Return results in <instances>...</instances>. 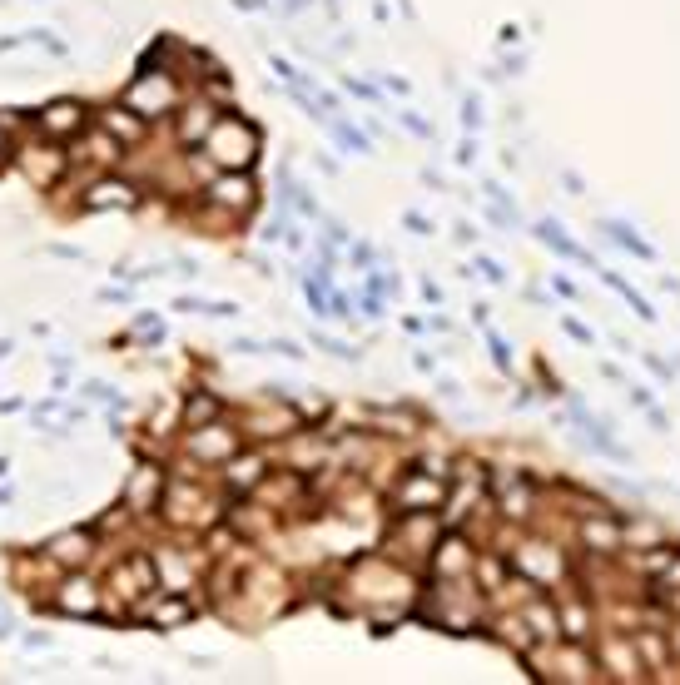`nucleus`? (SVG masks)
<instances>
[{
	"mask_svg": "<svg viewBox=\"0 0 680 685\" xmlns=\"http://www.w3.org/2000/svg\"><path fill=\"white\" fill-rule=\"evenodd\" d=\"M194 209L199 214H219L229 229L249 224L259 214V179H254V169H219L209 184L194 189Z\"/></svg>",
	"mask_w": 680,
	"mask_h": 685,
	"instance_id": "1",
	"label": "nucleus"
},
{
	"mask_svg": "<svg viewBox=\"0 0 680 685\" xmlns=\"http://www.w3.org/2000/svg\"><path fill=\"white\" fill-rule=\"evenodd\" d=\"M120 100L135 110L139 120L164 125V120H174V115H179V105H184L189 95H184V85H179V75H174V70H135V75H130V85L120 90Z\"/></svg>",
	"mask_w": 680,
	"mask_h": 685,
	"instance_id": "2",
	"label": "nucleus"
},
{
	"mask_svg": "<svg viewBox=\"0 0 680 685\" xmlns=\"http://www.w3.org/2000/svg\"><path fill=\"white\" fill-rule=\"evenodd\" d=\"M199 149L214 159V169H254V164H259V154H264V135H259V125H254V120H244V115L224 110V115H219V125L209 130V139H204Z\"/></svg>",
	"mask_w": 680,
	"mask_h": 685,
	"instance_id": "3",
	"label": "nucleus"
},
{
	"mask_svg": "<svg viewBox=\"0 0 680 685\" xmlns=\"http://www.w3.org/2000/svg\"><path fill=\"white\" fill-rule=\"evenodd\" d=\"M144 199H149V189L139 184L135 174L105 169V174H95V179L85 184L80 214H135V209H144Z\"/></svg>",
	"mask_w": 680,
	"mask_h": 685,
	"instance_id": "4",
	"label": "nucleus"
},
{
	"mask_svg": "<svg viewBox=\"0 0 680 685\" xmlns=\"http://www.w3.org/2000/svg\"><path fill=\"white\" fill-rule=\"evenodd\" d=\"M576 547L591 561H621L626 532H621V512L616 507H596V512H576Z\"/></svg>",
	"mask_w": 680,
	"mask_h": 685,
	"instance_id": "5",
	"label": "nucleus"
},
{
	"mask_svg": "<svg viewBox=\"0 0 680 685\" xmlns=\"http://www.w3.org/2000/svg\"><path fill=\"white\" fill-rule=\"evenodd\" d=\"M492 472H497L492 477V512L502 522H512V527H527L537 517V487H532V477L517 472V467H492Z\"/></svg>",
	"mask_w": 680,
	"mask_h": 685,
	"instance_id": "6",
	"label": "nucleus"
},
{
	"mask_svg": "<svg viewBox=\"0 0 680 685\" xmlns=\"http://www.w3.org/2000/svg\"><path fill=\"white\" fill-rule=\"evenodd\" d=\"M264 477H269V452L259 447V442H244L234 457H224L219 462V492L234 502V497H254L259 487H264Z\"/></svg>",
	"mask_w": 680,
	"mask_h": 685,
	"instance_id": "7",
	"label": "nucleus"
},
{
	"mask_svg": "<svg viewBox=\"0 0 680 685\" xmlns=\"http://www.w3.org/2000/svg\"><path fill=\"white\" fill-rule=\"evenodd\" d=\"M100 601H105V591H100V581H95L85 566L55 576L50 611H60V616H70V621H95V616H100Z\"/></svg>",
	"mask_w": 680,
	"mask_h": 685,
	"instance_id": "8",
	"label": "nucleus"
},
{
	"mask_svg": "<svg viewBox=\"0 0 680 685\" xmlns=\"http://www.w3.org/2000/svg\"><path fill=\"white\" fill-rule=\"evenodd\" d=\"M90 125H95V110L85 100H75V95H60L45 110H35V135L55 139V144H75Z\"/></svg>",
	"mask_w": 680,
	"mask_h": 685,
	"instance_id": "9",
	"label": "nucleus"
},
{
	"mask_svg": "<svg viewBox=\"0 0 680 685\" xmlns=\"http://www.w3.org/2000/svg\"><path fill=\"white\" fill-rule=\"evenodd\" d=\"M447 477H432V472H422L417 462L403 467V477H398V487L388 492V502L398 507V517L403 512H442V502H447Z\"/></svg>",
	"mask_w": 680,
	"mask_h": 685,
	"instance_id": "10",
	"label": "nucleus"
},
{
	"mask_svg": "<svg viewBox=\"0 0 680 685\" xmlns=\"http://www.w3.org/2000/svg\"><path fill=\"white\" fill-rule=\"evenodd\" d=\"M70 144H55V139H30V144H20V154H15V164L30 174V184L35 189H55L70 169H75V159L65 154Z\"/></svg>",
	"mask_w": 680,
	"mask_h": 685,
	"instance_id": "11",
	"label": "nucleus"
},
{
	"mask_svg": "<svg viewBox=\"0 0 680 685\" xmlns=\"http://www.w3.org/2000/svg\"><path fill=\"white\" fill-rule=\"evenodd\" d=\"M239 447H244V432H234L224 417L184 432V457H189V462H199V467H219V462H224V457H234Z\"/></svg>",
	"mask_w": 680,
	"mask_h": 685,
	"instance_id": "12",
	"label": "nucleus"
},
{
	"mask_svg": "<svg viewBox=\"0 0 680 685\" xmlns=\"http://www.w3.org/2000/svg\"><path fill=\"white\" fill-rule=\"evenodd\" d=\"M507 561H512V571H522V576L537 581L542 591L561 586V576H566V556L551 547V542H522L517 551H507Z\"/></svg>",
	"mask_w": 680,
	"mask_h": 685,
	"instance_id": "13",
	"label": "nucleus"
},
{
	"mask_svg": "<svg viewBox=\"0 0 680 685\" xmlns=\"http://www.w3.org/2000/svg\"><path fill=\"white\" fill-rule=\"evenodd\" d=\"M591 651H596V666H601L606 681H646V666H641V656H636L631 631H611V636H601V646H591Z\"/></svg>",
	"mask_w": 680,
	"mask_h": 685,
	"instance_id": "14",
	"label": "nucleus"
},
{
	"mask_svg": "<svg viewBox=\"0 0 680 685\" xmlns=\"http://www.w3.org/2000/svg\"><path fill=\"white\" fill-rule=\"evenodd\" d=\"M164 492H169V467H159V462H139L135 477L125 482V512H135V517H154V512H164Z\"/></svg>",
	"mask_w": 680,
	"mask_h": 685,
	"instance_id": "15",
	"label": "nucleus"
},
{
	"mask_svg": "<svg viewBox=\"0 0 680 685\" xmlns=\"http://www.w3.org/2000/svg\"><path fill=\"white\" fill-rule=\"evenodd\" d=\"M194 611H199V606L189 601V591H149L130 616L144 621V626H154V631H174V626L194 621Z\"/></svg>",
	"mask_w": 680,
	"mask_h": 685,
	"instance_id": "16",
	"label": "nucleus"
},
{
	"mask_svg": "<svg viewBox=\"0 0 680 685\" xmlns=\"http://www.w3.org/2000/svg\"><path fill=\"white\" fill-rule=\"evenodd\" d=\"M219 115H224V105H214L209 95H189V100L179 105V115L169 120V125H174V139H179L184 149H199V144L209 139V130L219 125Z\"/></svg>",
	"mask_w": 680,
	"mask_h": 685,
	"instance_id": "17",
	"label": "nucleus"
},
{
	"mask_svg": "<svg viewBox=\"0 0 680 685\" xmlns=\"http://www.w3.org/2000/svg\"><path fill=\"white\" fill-rule=\"evenodd\" d=\"M432 576H442V581H467L472 576V566H477V551H472V542L462 537V532H442V542L432 547Z\"/></svg>",
	"mask_w": 680,
	"mask_h": 685,
	"instance_id": "18",
	"label": "nucleus"
},
{
	"mask_svg": "<svg viewBox=\"0 0 680 685\" xmlns=\"http://www.w3.org/2000/svg\"><path fill=\"white\" fill-rule=\"evenodd\" d=\"M95 547H100V532H95V527H65V532H55V537L45 542V556H50L60 571H80Z\"/></svg>",
	"mask_w": 680,
	"mask_h": 685,
	"instance_id": "19",
	"label": "nucleus"
},
{
	"mask_svg": "<svg viewBox=\"0 0 680 685\" xmlns=\"http://www.w3.org/2000/svg\"><path fill=\"white\" fill-rule=\"evenodd\" d=\"M95 125L105 130V135H115L125 149H139L144 144V135H149V120H139L135 110L125 105V100H110V105H100L95 110Z\"/></svg>",
	"mask_w": 680,
	"mask_h": 685,
	"instance_id": "20",
	"label": "nucleus"
},
{
	"mask_svg": "<svg viewBox=\"0 0 680 685\" xmlns=\"http://www.w3.org/2000/svg\"><path fill=\"white\" fill-rule=\"evenodd\" d=\"M551 596H556V616H561V641H586L591 646V636H596V606L586 596H561V591H551Z\"/></svg>",
	"mask_w": 680,
	"mask_h": 685,
	"instance_id": "21",
	"label": "nucleus"
},
{
	"mask_svg": "<svg viewBox=\"0 0 680 685\" xmlns=\"http://www.w3.org/2000/svg\"><path fill=\"white\" fill-rule=\"evenodd\" d=\"M631 641H636V656H641L646 671H671L676 656H671V636H666V626H636Z\"/></svg>",
	"mask_w": 680,
	"mask_h": 685,
	"instance_id": "22",
	"label": "nucleus"
},
{
	"mask_svg": "<svg viewBox=\"0 0 680 685\" xmlns=\"http://www.w3.org/2000/svg\"><path fill=\"white\" fill-rule=\"evenodd\" d=\"M219 417H224V398L209 393V388H194V393L179 398V432L204 427V422H219Z\"/></svg>",
	"mask_w": 680,
	"mask_h": 685,
	"instance_id": "23",
	"label": "nucleus"
},
{
	"mask_svg": "<svg viewBox=\"0 0 680 685\" xmlns=\"http://www.w3.org/2000/svg\"><path fill=\"white\" fill-rule=\"evenodd\" d=\"M596 229H601V234H606L611 244H621L626 254H636V259L656 264V249H651V244H646V239H641V234H636L631 224H621V219H596Z\"/></svg>",
	"mask_w": 680,
	"mask_h": 685,
	"instance_id": "24",
	"label": "nucleus"
},
{
	"mask_svg": "<svg viewBox=\"0 0 680 685\" xmlns=\"http://www.w3.org/2000/svg\"><path fill=\"white\" fill-rule=\"evenodd\" d=\"M621 532H626V551H651V547H661V542H666V527H661V522H651V517H636V512H631V517H621Z\"/></svg>",
	"mask_w": 680,
	"mask_h": 685,
	"instance_id": "25",
	"label": "nucleus"
},
{
	"mask_svg": "<svg viewBox=\"0 0 680 685\" xmlns=\"http://www.w3.org/2000/svg\"><path fill=\"white\" fill-rule=\"evenodd\" d=\"M537 239H542L546 249H556V254H566V259H576V264H591V254H586L581 244H571V239H566V229H556L551 219H537Z\"/></svg>",
	"mask_w": 680,
	"mask_h": 685,
	"instance_id": "26",
	"label": "nucleus"
},
{
	"mask_svg": "<svg viewBox=\"0 0 680 685\" xmlns=\"http://www.w3.org/2000/svg\"><path fill=\"white\" fill-rule=\"evenodd\" d=\"M308 343H313L318 353H328V358H338V363H358V358H363V353H358L353 343H343V338H328V333H313Z\"/></svg>",
	"mask_w": 680,
	"mask_h": 685,
	"instance_id": "27",
	"label": "nucleus"
},
{
	"mask_svg": "<svg viewBox=\"0 0 680 685\" xmlns=\"http://www.w3.org/2000/svg\"><path fill=\"white\" fill-rule=\"evenodd\" d=\"M601 278H606V283H611V288H616V293H621V298H626L631 308H636V318H641V323H656V308H651V303H646V298H641L636 288H626V283H621L616 274H601Z\"/></svg>",
	"mask_w": 680,
	"mask_h": 685,
	"instance_id": "28",
	"label": "nucleus"
},
{
	"mask_svg": "<svg viewBox=\"0 0 680 685\" xmlns=\"http://www.w3.org/2000/svg\"><path fill=\"white\" fill-rule=\"evenodd\" d=\"M269 353H278V358H288V363H303V358H308L298 338H269Z\"/></svg>",
	"mask_w": 680,
	"mask_h": 685,
	"instance_id": "29",
	"label": "nucleus"
},
{
	"mask_svg": "<svg viewBox=\"0 0 680 685\" xmlns=\"http://www.w3.org/2000/svg\"><path fill=\"white\" fill-rule=\"evenodd\" d=\"M80 393H85V403H115V388L110 383H100V378H90V383H80Z\"/></svg>",
	"mask_w": 680,
	"mask_h": 685,
	"instance_id": "30",
	"label": "nucleus"
},
{
	"mask_svg": "<svg viewBox=\"0 0 680 685\" xmlns=\"http://www.w3.org/2000/svg\"><path fill=\"white\" fill-rule=\"evenodd\" d=\"M333 135H338V144H343V149H353V154H368V139L358 135L353 125H343V120H338V125H333Z\"/></svg>",
	"mask_w": 680,
	"mask_h": 685,
	"instance_id": "31",
	"label": "nucleus"
},
{
	"mask_svg": "<svg viewBox=\"0 0 680 685\" xmlns=\"http://www.w3.org/2000/svg\"><path fill=\"white\" fill-rule=\"evenodd\" d=\"M656 586H661V591H680V547L671 551V561H666V571L656 576Z\"/></svg>",
	"mask_w": 680,
	"mask_h": 685,
	"instance_id": "32",
	"label": "nucleus"
},
{
	"mask_svg": "<svg viewBox=\"0 0 680 685\" xmlns=\"http://www.w3.org/2000/svg\"><path fill=\"white\" fill-rule=\"evenodd\" d=\"M477 110H482V105H477V95H462V130H467V135L482 125V115H477Z\"/></svg>",
	"mask_w": 680,
	"mask_h": 685,
	"instance_id": "33",
	"label": "nucleus"
},
{
	"mask_svg": "<svg viewBox=\"0 0 680 685\" xmlns=\"http://www.w3.org/2000/svg\"><path fill=\"white\" fill-rule=\"evenodd\" d=\"M561 328H566V333H571L576 343H586V348H596V333H591L586 323H576V318H561Z\"/></svg>",
	"mask_w": 680,
	"mask_h": 685,
	"instance_id": "34",
	"label": "nucleus"
},
{
	"mask_svg": "<svg viewBox=\"0 0 680 685\" xmlns=\"http://www.w3.org/2000/svg\"><path fill=\"white\" fill-rule=\"evenodd\" d=\"M50 254H55V259H70V264H85V259H90L85 249H70V244H50Z\"/></svg>",
	"mask_w": 680,
	"mask_h": 685,
	"instance_id": "35",
	"label": "nucleus"
},
{
	"mask_svg": "<svg viewBox=\"0 0 680 685\" xmlns=\"http://www.w3.org/2000/svg\"><path fill=\"white\" fill-rule=\"evenodd\" d=\"M403 125H408V130H412L417 139H432V125H427V120H417L412 110H403Z\"/></svg>",
	"mask_w": 680,
	"mask_h": 685,
	"instance_id": "36",
	"label": "nucleus"
},
{
	"mask_svg": "<svg viewBox=\"0 0 680 685\" xmlns=\"http://www.w3.org/2000/svg\"><path fill=\"white\" fill-rule=\"evenodd\" d=\"M477 269L487 274V283H507V274H502V264H497V259H477Z\"/></svg>",
	"mask_w": 680,
	"mask_h": 685,
	"instance_id": "37",
	"label": "nucleus"
},
{
	"mask_svg": "<svg viewBox=\"0 0 680 685\" xmlns=\"http://www.w3.org/2000/svg\"><path fill=\"white\" fill-rule=\"evenodd\" d=\"M343 90H348V95H363V100H378V90H373V85H363V80H353V75L343 80Z\"/></svg>",
	"mask_w": 680,
	"mask_h": 685,
	"instance_id": "38",
	"label": "nucleus"
},
{
	"mask_svg": "<svg viewBox=\"0 0 680 685\" xmlns=\"http://www.w3.org/2000/svg\"><path fill=\"white\" fill-rule=\"evenodd\" d=\"M457 159H462V164H472V159H477V139H472V135L457 144Z\"/></svg>",
	"mask_w": 680,
	"mask_h": 685,
	"instance_id": "39",
	"label": "nucleus"
},
{
	"mask_svg": "<svg viewBox=\"0 0 680 685\" xmlns=\"http://www.w3.org/2000/svg\"><path fill=\"white\" fill-rule=\"evenodd\" d=\"M403 224H408V229H417V234H432V224H427V219H422V214H403Z\"/></svg>",
	"mask_w": 680,
	"mask_h": 685,
	"instance_id": "40",
	"label": "nucleus"
},
{
	"mask_svg": "<svg viewBox=\"0 0 680 685\" xmlns=\"http://www.w3.org/2000/svg\"><path fill=\"white\" fill-rule=\"evenodd\" d=\"M25 646H30V651H45V646H50V631H30Z\"/></svg>",
	"mask_w": 680,
	"mask_h": 685,
	"instance_id": "41",
	"label": "nucleus"
},
{
	"mask_svg": "<svg viewBox=\"0 0 680 685\" xmlns=\"http://www.w3.org/2000/svg\"><path fill=\"white\" fill-rule=\"evenodd\" d=\"M666 636H671V656L680 661V621H671V626H666Z\"/></svg>",
	"mask_w": 680,
	"mask_h": 685,
	"instance_id": "42",
	"label": "nucleus"
},
{
	"mask_svg": "<svg viewBox=\"0 0 680 685\" xmlns=\"http://www.w3.org/2000/svg\"><path fill=\"white\" fill-rule=\"evenodd\" d=\"M383 85H388L393 95H408V80H398V75H383Z\"/></svg>",
	"mask_w": 680,
	"mask_h": 685,
	"instance_id": "43",
	"label": "nucleus"
},
{
	"mask_svg": "<svg viewBox=\"0 0 680 685\" xmlns=\"http://www.w3.org/2000/svg\"><path fill=\"white\" fill-rule=\"evenodd\" d=\"M561 184H566V189H571V194H581V189H586V184H581V174H571V169H566V174H561Z\"/></svg>",
	"mask_w": 680,
	"mask_h": 685,
	"instance_id": "44",
	"label": "nucleus"
},
{
	"mask_svg": "<svg viewBox=\"0 0 680 685\" xmlns=\"http://www.w3.org/2000/svg\"><path fill=\"white\" fill-rule=\"evenodd\" d=\"M313 0H283V15H298V10H308Z\"/></svg>",
	"mask_w": 680,
	"mask_h": 685,
	"instance_id": "45",
	"label": "nucleus"
},
{
	"mask_svg": "<svg viewBox=\"0 0 680 685\" xmlns=\"http://www.w3.org/2000/svg\"><path fill=\"white\" fill-rule=\"evenodd\" d=\"M229 5H234V10H264L269 0H229Z\"/></svg>",
	"mask_w": 680,
	"mask_h": 685,
	"instance_id": "46",
	"label": "nucleus"
},
{
	"mask_svg": "<svg viewBox=\"0 0 680 685\" xmlns=\"http://www.w3.org/2000/svg\"><path fill=\"white\" fill-rule=\"evenodd\" d=\"M5 472H10V457H0V477H5Z\"/></svg>",
	"mask_w": 680,
	"mask_h": 685,
	"instance_id": "47",
	"label": "nucleus"
}]
</instances>
